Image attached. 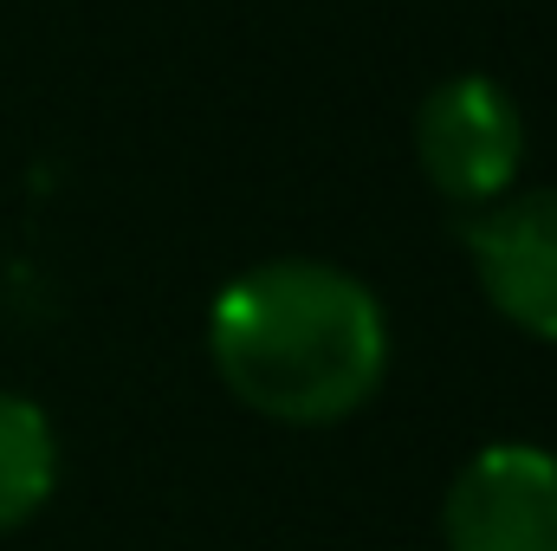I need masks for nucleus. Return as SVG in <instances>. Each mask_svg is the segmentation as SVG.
I'll return each mask as SVG.
<instances>
[{
    "instance_id": "f257e3e1",
    "label": "nucleus",
    "mask_w": 557,
    "mask_h": 551,
    "mask_svg": "<svg viewBox=\"0 0 557 551\" xmlns=\"http://www.w3.org/2000/svg\"><path fill=\"white\" fill-rule=\"evenodd\" d=\"M208 357L253 415L331 428L383 390L389 318L363 279L331 260H260L214 292Z\"/></svg>"
},
{
    "instance_id": "f03ea898",
    "label": "nucleus",
    "mask_w": 557,
    "mask_h": 551,
    "mask_svg": "<svg viewBox=\"0 0 557 551\" xmlns=\"http://www.w3.org/2000/svg\"><path fill=\"white\" fill-rule=\"evenodd\" d=\"M416 162L460 208L506 201L525 169V118L506 98V85L480 72L434 85L416 111Z\"/></svg>"
},
{
    "instance_id": "7ed1b4c3",
    "label": "nucleus",
    "mask_w": 557,
    "mask_h": 551,
    "mask_svg": "<svg viewBox=\"0 0 557 551\" xmlns=\"http://www.w3.org/2000/svg\"><path fill=\"white\" fill-rule=\"evenodd\" d=\"M447 551H557V454L539 441H493L460 461L441 500Z\"/></svg>"
},
{
    "instance_id": "20e7f679",
    "label": "nucleus",
    "mask_w": 557,
    "mask_h": 551,
    "mask_svg": "<svg viewBox=\"0 0 557 551\" xmlns=\"http://www.w3.org/2000/svg\"><path fill=\"white\" fill-rule=\"evenodd\" d=\"M486 305L525 338L557 344V188L506 195L467 228Z\"/></svg>"
},
{
    "instance_id": "39448f33",
    "label": "nucleus",
    "mask_w": 557,
    "mask_h": 551,
    "mask_svg": "<svg viewBox=\"0 0 557 551\" xmlns=\"http://www.w3.org/2000/svg\"><path fill=\"white\" fill-rule=\"evenodd\" d=\"M59 487V434L33 396L0 390V532H20Z\"/></svg>"
}]
</instances>
